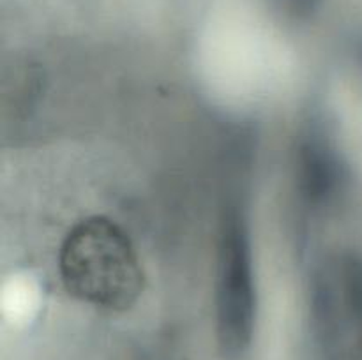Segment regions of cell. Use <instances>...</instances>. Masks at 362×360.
Wrapping results in <instances>:
<instances>
[{
  "label": "cell",
  "mask_w": 362,
  "mask_h": 360,
  "mask_svg": "<svg viewBox=\"0 0 362 360\" xmlns=\"http://www.w3.org/2000/svg\"><path fill=\"white\" fill-rule=\"evenodd\" d=\"M59 270L71 296L108 313L127 311L144 292V267L133 240L105 215H90L69 229Z\"/></svg>",
  "instance_id": "6da1fadb"
},
{
  "label": "cell",
  "mask_w": 362,
  "mask_h": 360,
  "mask_svg": "<svg viewBox=\"0 0 362 360\" xmlns=\"http://www.w3.org/2000/svg\"><path fill=\"white\" fill-rule=\"evenodd\" d=\"M216 334L226 356L250 349L257 327V281L247 221L239 207H226L216 256Z\"/></svg>",
  "instance_id": "7a4b0ae2"
},
{
  "label": "cell",
  "mask_w": 362,
  "mask_h": 360,
  "mask_svg": "<svg viewBox=\"0 0 362 360\" xmlns=\"http://www.w3.org/2000/svg\"><path fill=\"white\" fill-rule=\"evenodd\" d=\"M339 164L327 145L311 141L300 154V182L311 201L329 198L338 186Z\"/></svg>",
  "instance_id": "3957f363"
}]
</instances>
